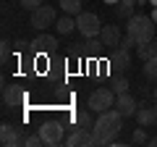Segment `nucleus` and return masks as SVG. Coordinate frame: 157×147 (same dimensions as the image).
<instances>
[{
	"label": "nucleus",
	"mask_w": 157,
	"mask_h": 147,
	"mask_svg": "<svg viewBox=\"0 0 157 147\" xmlns=\"http://www.w3.org/2000/svg\"><path fill=\"white\" fill-rule=\"evenodd\" d=\"M121 129H123V116H121V110L110 108V110L97 113L94 126H92V134H94V147H100V145H113V139L121 134Z\"/></svg>",
	"instance_id": "f257e3e1"
},
{
	"label": "nucleus",
	"mask_w": 157,
	"mask_h": 147,
	"mask_svg": "<svg viewBox=\"0 0 157 147\" xmlns=\"http://www.w3.org/2000/svg\"><path fill=\"white\" fill-rule=\"evenodd\" d=\"M155 18L152 16H144V13H134L126 24V34L134 37L136 45H147L149 40H155Z\"/></svg>",
	"instance_id": "f03ea898"
},
{
	"label": "nucleus",
	"mask_w": 157,
	"mask_h": 147,
	"mask_svg": "<svg viewBox=\"0 0 157 147\" xmlns=\"http://www.w3.org/2000/svg\"><path fill=\"white\" fill-rule=\"evenodd\" d=\"M115 92H113V87H100V89H94L89 95V108L94 110V113H102V110H110V108H115Z\"/></svg>",
	"instance_id": "7ed1b4c3"
},
{
	"label": "nucleus",
	"mask_w": 157,
	"mask_h": 147,
	"mask_svg": "<svg viewBox=\"0 0 157 147\" xmlns=\"http://www.w3.org/2000/svg\"><path fill=\"white\" fill-rule=\"evenodd\" d=\"M63 129H66V126H63L60 121H45V124L39 126V134H42V142H45V147H58V145H66Z\"/></svg>",
	"instance_id": "20e7f679"
},
{
	"label": "nucleus",
	"mask_w": 157,
	"mask_h": 147,
	"mask_svg": "<svg viewBox=\"0 0 157 147\" xmlns=\"http://www.w3.org/2000/svg\"><path fill=\"white\" fill-rule=\"evenodd\" d=\"M55 21H58L55 18V8L52 6H39V8L32 11V21L29 24H32L34 29H39V32H45L47 26H55Z\"/></svg>",
	"instance_id": "39448f33"
},
{
	"label": "nucleus",
	"mask_w": 157,
	"mask_h": 147,
	"mask_svg": "<svg viewBox=\"0 0 157 147\" xmlns=\"http://www.w3.org/2000/svg\"><path fill=\"white\" fill-rule=\"evenodd\" d=\"M76 29H78V34H84L86 40L89 37H97V34L102 32V24H100V18L94 16V13H78V18H76Z\"/></svg>",
	"instance_id": "423d86ee"
},
{
	"label": "nucleus",
	"mask_w": 157,
	"mask_h": 147,
	"mask_svg": "<svg viewBox=\"0 0 157 147\" xmlns=\"http://www.w3.org/2000/svg\"><path fill=\"white\" fill-rule=\"evenodd\" d=\"M24 131L21 129H16V126H11V124H3L0 126V145L3 147H18V145H24Z\"/></svg>",
	"instance_id": "0eeeda50"
},
{
	"label": "nucleus",
	"mask_w": 157,
	"mask_h": 147,
	"mask_svg": "<svg viewBox=\"0 0 157 147\" xmlns=\"http://www.w3.org/2000/svg\"><path fill=\"white\" fill-rule=\"evenodd\" d=\"M66 145L68 147H78V145H81V147H94V134H92V129L78 126L71 137H66Z\"/></svg>",
	"instance_id": "6e6552de"
},
{
	"label": "nucleus",
	"mask_w": 157,
	"mask_h": 147,
	"mask_svg": "<svg viewBox=\"0 0 157 147\" xmlns=\"http://www.w3.org/2000/svg\"><path fill=\"white\" fill-rule=\"evenodd\" d=\"M115 110H121V116L123 118H128V116H136V110H139V102L134 100V97L128 95V92H123V95L115 97Z\"/></svg>",
	"instance_id": "1a4fd4ad"
},
{
	"label": "nucleus",
	"mask_w": 157,
	"mask_h": 147,
	"mask_svg": "<svg viewBox=\"0 0 157 147\" xmlns=\"http://www.w3.org/2000/svg\"><path fill=\"white\" fill-rule=\"evenodd\" d=\"M100 40H102V45L105 47H121V29L115 26V24H105L102 26V32H100Z\"/></svg>",
	"instance_id": "9d476101"
},
{
	"label": "nucleus",
	"mask_w": 157,
	"mask_h": 147,
	"mask_svg": "<svg viewBox=\"0 0 157 147\" xmlns=\"http://www.w3.org/2000/svg\"><path fill=\"white\" fill-rule=\"evenodd\" d=\"M55 45H58V40L52 37V34H37V40L32 42L34 53H52Z\"/></svg>",
	"instance_id": "9b49d317"
},
{
	"label": "nucleus",
	"mask_w": 157,
	"mask_h": 147,
	"mask_svg": "<svg viewBox=\"0 0 157 147\" xmlns=\"http://www.w3.org/2000/svg\"><path fill=\"white\" fill-rule=\"evenodd\" d=\"M21 100H24V95H21V89H18L16 84H6L3 87V102H6L8 108L21 105Z\"/></svg>",
	"instance_id": "f8f14e48"
},
{
	"label": "nucleus",
	"mask_w": 157,
	"mask_h": 147,
	"mask_svg": "<svg viewBox=\"0 0 157 147\" xmlns=\"http://www.w3.org/2000/svg\"><path fill=\"white\" fill-rule=\"evenodd\" d=\"M136 121H139V126H157V108H147L141 105L139 110H136Z\"/></svg>",
	"instance_id": "ddd939ff"
},
{
	"label": "nucleus",
	"mask_w": 157,
	"mask_h": 147,
	"mask_svg": "<svg viewBox=\"0 0 157 147\" xmlns=\"http://www.w3.org/2000/svg\"><path fill=\"white\" fill-rule=\"evenodd\" d=\"M113 66L115 68H121V71H126V68L131 66V55H128V50L126 47H115V55H113Z\"/></svg>",
	"instance_id": "4468645a"
},
{
	"label": "nucleus",
	"mask_w": 157,
	"mask_h": 147,
	"mask_svg": "<svg viewBox=\"0 0 157 147\" xmlns=\"http://www.w3.org/2000/svg\"><path fill=\"white\" fill-rule=\"evenodd\" d=\"M134 8H136V0H118L115 13H118V18H126V21H128V18L134 16Z\"/></svg>",
	"instance_id": "2eb2a0df"
},
{
	"label": "nucleus",
	"mask_w": 157,
	"mask_h": 147,
	"mask_svg": "<svg viewBox=\"0 0 157 147\" xmlns=\"http://www.w3.org/2000/svg\"><path fill=\"white\" fill-rule=\"evenodd\" d=\"M136 53H139L141 61H149V58H157V37L149 40L147 45H136Z\"/></svg>",
	"instance_id": "dca6fc26"
},
{
	"label": "nucleus",
	"mask_w": 157,
	"mask_h": 147,
	"mask_svg": "<svg viewBox=\"0 0 157 147\" xmlns=\"http://www.w3.org/2000/svg\"><path fill=\"white\" fill-rule=\"evenodd\" d=\"M55 26H58V32H60V34H71L73 29H76V21L71 18V13H66V16H60L55 21Z\"/></svg>",
	"instance_id": "f3484780"
},
{
	"label": "nucleus",
	"mask_w": 157,
	"mask_h": 147,
	"mask_svg": "<svg viewBox=\"0 0 157 147\" xmlns=\"http://www.w3.org/2000/svg\"><path fill=\"white\" fill-rule=\"evenodd\" d=\"M141 71H144V76H147V79L157 81V58H149V61H144Z\"/></svg>",
	"instance_id": "a211bd4d"
},
{
	"label": "nucleus",
	"mask_w": 157,
	"mask_h": 147,
	"mask_svg": "<svg viewBox=\"0 0 157 147\" xmlns=\"http://www.w3.org/2000/svg\"><path fill=\"white\" fill-rule=\"evenodd\" d=\"M76 124H78V126H84V129H92V126H94L92 108H89V110H81V113H76Z\"/></svg>",
	"instance_id": "6ab92c4d"
},
{
	"label": "nucleus",
	"mask_w": 157,
	"mask_h": 147,
	"mask_svg": "<svg viewBox=\"0 0 157 147\" xmlns=\"http://www.w3.org/2000/svg\"><path fill=\"white\" fill-rule=\"evenodd\" d=\"M60 8L66 13H76L78 16L81 13V0H60Z\"/></svg>",
	"instance_id": "aec40b11"
},
{
	"label": "nucleus",
	"mask_w": 157,
	"mask_h": 147,
	"mask_svg": "<svg viewBox=\"0 0 157 147\" xmlns=\"http://www.w3.org/2000/svg\"><path fill=\"white\" fill-rule=\"evenodd\" d=\"M113 92H115V95L128 92V79H123V76H121V79H115V81H113Z\"/></svg>",
	"instance_id": "412c9836"
},
{
	"label": "nucleus",
	"mask_w": 157,
	"mask_h": 147,
	"mask_svg": "<svg viewBox=\"0 0 157 147\" xmlns=\"http://www.w3.org/2000/svg\"><path fill=\"white\" fill-rule=\"evenodd\" d=\"M131 142H134V145H147V131H144V126H139V129L134 131V137H131Z\"/></svg>",
	"instance_id": "4be33fe9"
},
{
	"label": "nucleus",
	"mask_w": 157,
	"mask_h": 147,
	"mask_svg": "<svg viewBox=\"0 0 157 147\" xmlns=\"http://www.w3.org/2000/svg\"><path fill=\"white\" fill-rule=\"evenodd\" d=\"M24 145H26V147H42L45 142H42V134L37 131V134H29L26 139H24Z\"/></svg>",
	"instance_id": "5701e85b"
},
{
	"label": "nucleus",
	"mask_w": 157,
	"mask_h": 147,
	"mask_svg": "<svg viewBox=\"0 0 157 147\" xmlns=\"http://www.w3.org/2000/svg\"><path fill=\"white\" fill-rule=\"evenodd\" d=\"M21 3V8H26V11H34V8L42 6V0H18Z\"/></svg>",
	"instance_id": "b1692460"
},
{
	"label": "nucleus",
	"mask_w": 157,
	"mask_h": 147,
	"mask_svg": "<svg viewBox=\"0 0 157 147\" xmlns=\"http://www.w3.org/2000/svg\"><path fill=\"white\" fill-rule=\"evenodd\" d=\"M121 47H126V50H131V47H136V42H134V37H131V34H126L123 40H121Z\"/></svg>",
	"instance_id": "393cba45"
},
{
	"label": "nucleus",
	"mask_w": 157,
	"mask_h": 147,
	"mask_svg": "<svg viewBox=\"0 0 157 147\" xmlns=\"http://www.w3.org/2000/svg\"><path fill=\"white\" fill-rule=\"evenodd\" d=\"M0 55H3V61H6V58L11 55V42H8V40H3V47H0Z\"/></svg>",
	"instance_id": "a878e982"
},
{
	"label": "nucleus",
	"mask_w": 157,
	"mask_h": 147,
	"mask_svg": "<svg viewBox=\"0 0 157 147\" xmlns=\"http://www.w3.org/2000/svg\"><path fill=\"white\" fill-rule=\"evenodd\" d=\"M152 18H155V24H157V8H155V13H152Z\"/></svg>",
	"instance_id": "bb28decb"
},
{
	"label": "nucleus",
	"mask_w": 157,
	"mask_h": 147,
	"mask_svg": "<svg viewBox=\"0 0 157 147\" xmlns=\"http://www.w3.org/2000/svg\"><path fill=\"white\" fill-rule=\"evenodd\" d=\"M152 95H155V100H157V87H155V92H152Z\"/></svg>",
	"instance_id": "cd10ccee"
},
{
	"label": "nucleus",
	"mask_w": 157,
	"mask_h": 147,
	"mask_svg": "<svg viewBox=\"0 0 157 147\" xmlns=\"http://www.w3.org/2000/svg\"><path fill=\"white\" fill-rule=\"evenodd\" d=\"M136 3H147V0H136Z\"/></svg>",
	"instance_id": "c85d7f7f"
},
{
	"label": "nucleus",
	"mask_w": 157,
	"mask_h": 147,
	"mask_svg": "<svg viewBox=\"0 0 157 147\" xmlns=\"http://www.w3.org/2000/svg\"><path fill=\"white\" fill-rule=\"evenodd\" d=\"M152 3H155V6H157V0H152Z\"/></svg>",
	"instance_id": "c756f323"
}]
</instances>
